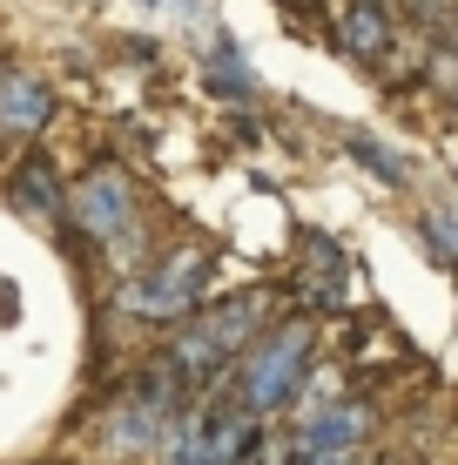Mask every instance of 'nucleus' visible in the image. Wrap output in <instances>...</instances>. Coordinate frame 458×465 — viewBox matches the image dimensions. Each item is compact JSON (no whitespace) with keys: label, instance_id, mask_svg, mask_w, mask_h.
Segmentation results:
<instances>
[{"label":"nucleus","instance_id":"ddd939ff","mask_svg":"<svg viewBox=\"0 0 458 465\" xmlns=\"http://www.w3.org/2000/svg\"><path fill=\"white\" fill-rule=\"evenodd\" d=\"M324 465H365V452H351V459H324Z\"/></svg>","mask_w":458,"mask_h":465},{"label":"nucleus","instance_id":"39448f33","mask_svg":"<svg viewBox=\"0 0 458 465\" xmlns=\"http://www.w3.org/2000/svg\"><path fill=\"white\" fill-rule=\"evenodd\" d=\"M371 431V411L351 405V398H337V405L310 411V419H297V465H324V459H351L357 445H365Z\"/></svg>","mask_w":458,"mask_h":465},{"label":"nucleus","instance_id":"20e7f679","mask_svg":"<svg viewBox=\"0 0 458 465\" xmlns=\"http://www.w3.org/2000/svg\"><path fill=\"white\" fill-rule=\"evenodd\" d=\"M210 291V250L189 243L176 256H162L155 270H135L129 291H122V311L129 317H149V324H169V317H189Z\"/></svg>","mask_w":458,"mask_h":465},{"label":"nucleus","instance_id":"9b49d317","mask_svg":"<svg viewBox=\"0 0 458 465\" xmlns=\"http://www.w3.org/2000/svg\"><path fill=\"white\" fill-rule=\"evenodd\" d=\"M202 74H210V88H216V94H229V102L257 94V74H249V61L236 54V41H216V61H210Z\"/></svg>","mask_w":458,"mask_h":465},{"label":"nucleus","instance_id":"f03ea898","mask_svg":"<svg viewBox=\"0 0 458 465\" xmlns=\"http://www.w3.org/2000/svg\"><path fill=\"white\" fill-rule=\"evenodd\" d=\"M310 364H317V324H310V317H283V324L263 331L257 351L243 358V398H236V405H243L249 419L290 405V398L310 384Z\"/></svg>","mask_w":458,"mask_h":465},{"label":"nucleus","instance_id":"423d86ee","mask_svg":"<svg viewBox=\"0 0 458 465\" xmlns=\"http://www.w3.org/2000/svg\"><path fill=\"white\" fill-rule=\"evenodd\" d=\"M47 115H54V88L41 74H0V135H34L47 128Z\"/></svg>","mask_w":458,"mask_h":465},{"label":"nucleus","instance_id":"9d476101","mask_svg":"<svg viewBox=\"0 0 458 465\" xmlns=\"http://www.w3.org/2000/svg\"><path fill=\"white\" fill-rule=\"evenodd\" d=\"M344 149H351V155H357V163H365V169H371V175H377L385 189H404V183H412L404 155H398V149H385L377 135H344Z\"/></svg>","mask_w":458,"mask_h":465},{"label":"nucleus","instance_id":"7ed1b4c3","mask_svg":"<svg viewBox=\"0 0 458 465\" xmlns=\"http://www.w3.org/2000/svg\"><path fill=\"white\" fill-rule=\"evenodd\" d=\"M68 216H74V230L94 236V243H108L129 263L135 256V236H141V203H135V183L122 169H88L82 183L68 189Z\"/></svg>","mask_w":458,"mask_h":465},{"label":"nucleus","instance_id":"4468645a","mask_svg":"<svg viewBox=\"0 0 458 465\" xmlns=\"http://www.w3.org/2000/svg\"><path fill=\"white\" fill-rule=\"evenodd\" d=\"M377 465H412V459H398V452H385V459H377Z\"/></svg>","mask_w":458,"mask_h":465},{"label":"nucleus","instance_id":"0eeeda50","mask_svg":"<svg viewBox=\"0 0 458 465\" xmlns=\"http://www.w3.org/2000/svg\"><path fill=\"white\" fill-rule=\"evenodd\" d=\"M14 210L41 216V223H61L68 216V189H61V175L47 155H27L21 169H14Z\"/></svg>","mask_w":458,"mask_h":465},{"label":"nucleus","instance_id":"6e6552de","mask_svg":"<svg viewBox=\"0 0 458 465\" xmlns=\"http://www.w3.org/2000/svg\"><path fill=\"white\" fill-rule=\"evenodd\" d=\"M385 41H391L385 0H351V7L337 14V47H344L351 61H377V54H385Z\"/></svg>","mask_w":458,"mask_h":465},{"label":"nucleus","instance_id":"f8f14e48","mask_svg":"<svg viewBox=\"0 0 458 465\" xmlns=\"http://www.w3.org/2000/svg\"><path fill=\"white\" fill-rule=\"evenodd\" d=\"M424 243L438 263H458V210H432L424 216Z\"/></svg>","mask_w":458,"mask_h":465},{"label":"nucleus","instance_id":"f257e3e1","mask_svg":"<svg viewBox=\"0 0 458 465\" xmlns=\"http://www.w3.org/2000/svg\"><path fill=\"white\" fill-rule=\"evenodd\" d=\"M257 338H263V297H223V303H210L189 331H176L169 371H176L182 384H210L223 364L249 358Z\"/></svg>","mask_w":458,"mask_h":465},{"label":"nucleus","instance_id":"1a4fd4ad","mask_svg":"<svg viewBox=\"0 0 458 465\" xmlns=\"http://www.w3.org/2000/svg\"><path fill=\"white\" fill-rule=\"evenodd\" d=\"M108 445H115V452H162V405L129 398V405L108 419Z\"/></svg>","mask_w":458,"mask_h":465}]
</instances>
